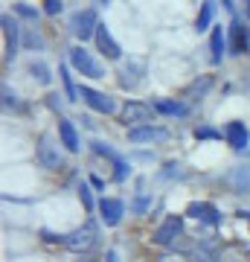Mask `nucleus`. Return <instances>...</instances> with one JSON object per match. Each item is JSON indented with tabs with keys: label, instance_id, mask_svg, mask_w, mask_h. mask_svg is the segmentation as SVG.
Returning <instances> with one entry per match:
<instances>
[{
	"label": "nucleus",
	"instance_id": "f257e3e1",
	"mask_svg": "<svg viewBox=\"0 0 250 262\" xmlns=\"http://www.w3.org/2000/svg\"><path fill=\"white\" fill-rule=\"evenodd\" d=\"M96 242H99V227L93 225V222H84L82 227H76L73 233L64 236V248H67V251H73V253L90 251Z\"/></svg>",
	"mask_w": 250,
	"mask_h": 262
},
{
	"label": "nucleus",
	"instance_id": "f03ea898",
	"mask_svg": "<svg viewBox=\"0 0 250 262\" xmlns=\"http://www.w3.org/2000/svg\"><path fill=\"white\" fill-rule=\"evenodd\" d=\"M38 163L44 169H50V172H58V169L64 166V155H61V149H58V143L50 137V134H44L41 137V143H38Z\"/></svg>",
	"mask_w": 250,
	"mask_h": 262
},
{
	"label": "nucleus",
	"instance_id": "7ed1b4c3",
	"mask_svg": "<svg viewBox=\"0 0 250 262\" xmlns=\"http://www.w3.org/2000/svg\"><path fill=\"white\" fill-rule=\"evenodd\" d=\"M70 64H73L82 76H87V79H102V76H105L102 64H99V61H96L87 50H82V47L70 50Z\"/></svg>",
	"mask_w": 250,
	"mask_h": 262
},
{
	"label": "nucleus",
	"instance_id": "20e7f679",
	"mask_svg": "<svg viewBox=\"0 0 250 262\" xmlns=\"http://www.w3.org/2000/svg\"><path fill=\"white\" fill-rule=\"evenodd\" d=\"M151 105L146 102H125L120 111V120L125 125H134V128H143V125H151Z\"/></svg>",
	"mask_w": 250,
	"mask_h": 262
},
{
	"label": "nucleus",
	"instance_id": "39448f33",
	"mask_svg": "<svg viewBox=\"0 0 250 262\" xmlns=\"http://www.w3.org/2000/svg\"><path fill=\"white\" fill-rule=\"evenodd\" d=\"M96 29H99V20H96V12L93 9H82L73 15V35L79 41H87V38H96Z\"/></svg>",
	"mask_w": 250,
	"mask_h": 262
},
{
	"label": "nucleus",
	"instance_id": "423d86ee",
	"mask_svg": "<svg viewBox=\"0 0 250 262\" xmlns=\"http://www.w3.org/2000/svg\"><path fill=\"white\" fill-rule=\"evenodd\" d=\"M227 47H230L233 56H244L250 50V32L244 27V20H233L230 24V35H227Z\"/></svg>",
	"mask_w": 250,
	"mask_h": 262
},
{
	"label": "nucleus",
	"instance_id": "0eeeda50",
	"mask_svg": "<svg viewBox=\"0 0 250 262\" xmlns=\"http://www.w3.org/2000/svg\"><path fill=\"white\" fill-rule=\"evenodd\" d=\"M128 140L140 143V146H151V143H166L169 140V128L163 125H143V128H131Z\"/></svg>",
	"mask_w": 250,
	"mask_h": 262
},
{
	"label": "nucleus",
	"instance_id": "6e6552de",
	"mask_svg": "<svg viewBox=\"0 0 250 262\" xmlns=\"http://www.w3.org/2000/svg\"><path fill=\"white\" fill-rule=\"evenodd\" d=\"M180 236H184V222L172 215V219H166V222L157 227V233H154V242L163 245V248H175V242H180Z\"/></svg>",
	"mask_w": 250,
	"mask_h": 262
},
{
	"label": "nucleus",
	"instance_id": "1a4fd4ad",
	"mask_svg": "<svg viewBox=\"0 0 250 262\" xmlns=\"http://www.w3.org/2000/svg\"><path fill=\"white\" fill-rule=\"evenodd\" d=\"M0 24H3V38H6V61H15V56L20 50V27L18 20L9 18V15H3Z\"/></svg>",
	"mask_w": 250,
	"mask_h": 262
},
{
	"label": "nucleus",
	"instance_id": "9d476101",
	"mask_svg": "<svg viewBox=\"0 0 250 262\" xmlns=\"http://www.w3.org/2000/svg\"><path fill=\"white\" fill-rule=\"evenodd\" d=\"M82 99L90 105L93 111H99V114H113V111H117V102H113V96L99 94V91H93V88H82Z\"/></svg>",
	"mask_w": 250,
	"mask_h": 262
},
{
	"label": "nucleus",
	"instance_id": "9b49d317",
	"mask_svg": "<svg viewBox=\"0 0 250 262\" xmlns=\"http://www.w3.org/2000/svg\"><path fill=\"white\" fill-rule=\"evenodd\" d=\"M96 47L102 50V56L105 58H122V47L113 41V35H111V29L105 27V24H99V29H96Z\"/></svg>",
	"mask_w": 250,
	"mask_h": 262
},
{
	"label": "nucleus",
	"instance_id": "f8f14e48",
	"mask_svg": "<svg viewBox=\"0 0 250 262\" xmlns=\"http://www.w3.org/2000/svg\"><path fill=\"white\" fill-rule=\"evenodd\" d=\"M122 210H125V207H122L120 198H102V201H99V215H102V222H105L108 227H117V225H120Z\"/></svg>",
	"mask_w": 250,
	"mask_h": 262
},
{
	"label": "nucleus",
	"instance_id": "ddd939ff",
	"mask_svg": "<svg viewBox=\"0 0 250 262\" xmlns=\"http://www.w3.org/2000/svg\"><path fill=\"white\" fill-rule=\"evenodd\" d=\"M224 137H227V143H230L233 149H244V146H247V140H250V131H247V125H244V122L233 120L230 125L224 128Z\"/></svg>",
	"mask_w": 250,
	"mask_h": 262
},
{
	"label": "nucleus",
	"instance_id": "4468645a",
	"mask_svg": "<svg viewBox=\"0 0 250 262\" xmlns=\"http://www.w3.org/2000/svg\"><path fill=\"white\" fill-rule=\"evenodd\" d=\"M186 213L192 215V219H201V222H207V225H218V222H221V213H218L213 204H207V201H192Z\"/></svg>",
	"mask_w": 250,
	"mask_h": 262
},
{
	"label": "nucleus",
	"instance_id": "2eb2a0df",
	"mask_svg": "<svg viewBox=\"0 0 250 262\" xmlns=\"http://www.w3.org/2000/svg\"><path fill=\"white\" fill-rule=\"evenodd\" d=\"M58 137H61V143H64L67 151H79V131H76V125L70 120L58 122Z\"/></svg>",
	"mask_w": 250,
	"mask_h": 262
},
{
	"label": "nucleus",
	"instance_id": "dca6fc26",
	"mask_svg": "<svg viewBox=\"0 0 250 262\" xmlns=\"http://www.w3.org/2000/svg\"><path fill=\"white\" fill-rule=\"evenodd\" d=\"M210 88H213V76H201L198 82L189 84V91H186V96L189 99H204L207 94H210Z\"/></svg>",
	"mask_w": 250,
	"mask_h": 262
},
{
	"label": "nucleus",
	"instance_id": "f3484780",
	"mask_svg": "<svg viewBox=\"0 0 250 262\" xmlns=\"http://www.w3.org/2000/svg\"><path fill=\"white\" fill-rule=\"evenodd\" d=\"M224 35H221V27H215L213 29V35H210V50H213V64H218L221 61V56H224Z\"/></svg>",
	"mask_w": 250,
	"mask_h": 262
},
{
	"label": "nucleus",
	"instance_id": "a211bd4d",
	"mask_svg": "<svg viewBox=\"0 0 250 262\" xmlns=\"http://www.w3.org/2000/svg\"><path fill=\"white\" fill-rule=\"evenodd\" d=\"M58 76H61V84H64V96L70 99V102H76V99L82 96V91H76V84H73V76H70V70H67V67H58Z\"/></svg>",
	"mask_w": 250,
	"mask_h": 262
},
{
	"label": "nucleus",
	"instance_id": "6ab92c4d",
	"mask_svg": "<svg viewBox=\"0 0 250 262\" xmlns=\"http://www.w3.org/2000/svg\"><path fill=\"white\" fill-rule=\"evenodd\" d=\"M154 111L169 114V117H184V114H186V105H180V102H169V99H157V102H154Z\"/></svg>",
	"mask_w": 250,
	"mask_h": 262
},
{
	"label": "nucleus",
	"instance_id": "aec40b11",
	"mask_svg": "<svg viewBox=\"0 0 250 262\" xmlns=\"http://www.w3.org/2000/svg\"><path fill=\"white\" fill-rule=\"evenodd\" d=\"M213 15H215V3H204V6H201V15L195 20V29H198V32H207L210 24H213Z\"/></svg>",
	"mask_w": 250,
	"mask_h": 262
},
{
	"label": "nucleus",
	"instance_id": "412c9836",
	"mask_svg": "<svg viewBox=\"0 0 250 262\" xmlns=\"http://www.w3.org/2000/svg\"><path fill=\"white\" fill-rule=\"evenodd\" d=\"M233 187L239 192H250V166H239L233 172Z\"/></svg>",
	"mask_w": 250,
	"mask_h": 262
},
{
	"label": "nucleus",
	"instance_id": "4be33fe9",
	"mask_svg": "<svg viewBox=\"0 0 250 262\" xmlns=\"http://www.w3.org/2000/svg\"><path fill=\"white\" fill-rule=\"evenodd\" d=\"M29 73H32V79H38L41 84L53 82V73H50V67H47L44 61H32V64H29Z\"/></svg>",
	"mask_w": 250,
	"mask_h": 262
},
{
	"label": "nucleus",
	"instance_id": "5701e85b",
	"mask_svg": "<svg viewBox=\"0 0 250 262\" xmlns=\"http://www.w3.org/2000/svg\"><path fill=\"white\" fill-rule=\"evenodd\" d=\"M148 207H151V195H148L146 192V187H143V184H140V192H137V201H134V213H146Z\"/></svg>",
	"mask_w": 250,
	"mask_h": 262
},
{
	"label": "nucleus",
	"instance_id": "b1692460",
	"mask_svg": "<svg viewBox=\"0 0 250 262\" xmlns=\"http://www.w3.org/2000/svg\"><path fill=\"white\" fill-rule=\"evenodd\" d=\"M24 44H27V50H44V38L38 35L35 29H29L27 35H24Z\"/></svg>",
	"mask_w": 250,
	"mask_h": 262
},
{
	"label": "nucleus",
	"instance_id": "393cba45",
	"mask_svg": "<svg viewBox=\"0 0 250 262\" xmlns=\"http://www.w3.org/2000/svg\"><path fill=\"white\" fill-rule=\"evenodd\" d=\"M93 151H96V155H105V158H111L113 163H120V155H117L111 146H105V143H99V140H93Z\"/></svg>",
	"mask_w": 250,
	"mask_h": 262
},
{
	"label": "nucleus",
	"instance_id": "a878e982",
	"mask_svg": "<svg viewBox=\"0 0 250 262\" xmlns=\"http://www.w3.org/2000/svg\"><path fill=\"white\" fill-rule=\"evenodd\" d=\"M79 198H82V204H84V210H87V213H93V207H96V204H93L90 187H84V184H82V187H79Z\"/></svg>",
	"mask_w": 250,
	"mask_h": 262
},
{
	"label": "nucleus",
	"instance_id": "bb28decb",
	"mask_svg": "<svg viewBox=\"0 0 250 262\" xmlns=\"http://www.w3.org/2000/svg\"><path fill=\"white\" fill-rule=\"evenodd\" d=\"M157 262H192L186 253H177V251H169V253H160Z\"/></svg>",
	"mask_w": 250,
	"mask_h": 262
},
{
	"label": "nucleus",
	"instance_id": "cd10ccee",
	"mask_svg": "<svg viewBox=\"0 0 250 262\" xmlns=\"http://www.w3.org/2000/svg\"><path fill=\"white\" fill-rule=\"evenodd\" d=\"M15 15H20V18H29V20L38 18V12L32 9V6H27V3H18V6H15Z\"/></svg>",
	"mask_w": 250,
	"mask_h": 262
},
{
	"label": "nucleus",
	"instance_id": "c85d7f7f",
	"mask_svg": "<svg viewBox=\"0 0 250 262\" xmlns=\"http://www.w3.org/2000/svg\"><path fill=\"white\" fill-rule=\"evenodd\" d=\"M61 9H64V3H61V0H47V3H44L47 15H61Z\"/></svg>",
	"mask_w": 250,
	"mask_h": 262
},
{
	"label": "nucleus",
	"instance_id": "c756f323",
	"mask_svg": "<svg viewBox=\"0 0 250 262\" xmlns=\"http://www.w3.org/2000/svg\"><path fill=\"white\" fill-rule=\"evenodd\" d=\"M195 137H198V140H213V137H221V131H215V128H198V131H195Z\"/></svg>",
	"mask_w": 250,
	"mask_h": 262
},
{
	"label": "nucleus",
	"instance_id": "7c9ffc66",
	"mask_svg": "<svg viewBox=\"0 0 250 262\" xmlns=\"http://www.w3.org/2000/svg\"><path fill=\"white\" fill-rule=\"evenodd\" d=\"M113 166H117V181H125L131 175V166H125L122 160H120V163H113Z\"/></svg>",
	"mask_w": 250,
	"mask_h": 262
},
{
	"label": "nucleus",
	"instance_id": "2f4dec72",
	"mask_svg": "<svg viewBox=\"0 0 250 262\" xmlns=\"http://www.w3.org/2000/svg\"><path fill=\"white\" fill-rule=\"evenodd\" d=\"M3 102H6V105H15V108H18V99H15V94H12L6 84H3Z\"/></svg>",
	"mask_w": 250,
	"mask_h": 262
},
{
	"label": "nucleus",
	"instance_id": "473e14b6",
	"mask_svg": "<svg viewBox=\"0 0 250 262\" xmlns=\"http://www.w3.org/2000/svg\"><path fill=\"white\" fill-rule=\"evenodd\" d=\"M41 236H44L47 242H61V245H64V236H56L53 230H41Z\"/></svg>",
	"mask_w": 250,
	"mask_h": 262
},
{
	"label": "nucleus",
	"instance_id": "72a5a7b5",
	"mask_svg": "<svg viewBox=\"0 0 250 262\" xmlns=\"http://www.w3.org/2000/svg\"><path fill=\"white\" fill-rule=\"evenodd\" d=\"M90 184H93V187H96V189H102V187H105V181L99 178V175H90Z\"/></svg>",
	"mask_w": 250,
	"mask_h": 262
},
{
	"label": "nucleus",
	"instance_id": "f704fd0d",
	"mask_svg": "<svg viewBox=\"0 0 250 262\" xmlns=\"http://www.w3.org/2000/svg\"><path fill=\"white\" fill-rule=\"evenodd\" d=\"M105 262H120V256H117V251H108V253H105Z\"/></svg>",
	"mask_w": 250,
	"mask_h": 262
},
{
	"label": "nucleus",
	"instance_id": "c9c22d12",
	"mask_svg": "<svg viewBox=\"0 0 250 262\" xmlns=\"http://www.w3.org/2000/svg\"><path fill=\"white\" fill-rule=\"evenodd\" d=\"M241 215H244V219H247V222H250V213H241Z\"/></svg>",
	"mask_w": 250,
	"mask_h": 262
},
{
	"label": "nucleus",
	"instance_id": "e433bc0d",
	"mask_svg": "<svg viewBox=\"0 0 250 262\" xmlns=\"http://www.w3.org/2000/svg\"><path fill=\"white\" fill-rule=\"evenodd\" d=\"M247 18H250V3H247Z\"/></svg>",
	"mask_w": 250,
	"mask_h": 262
},
{
	"label": "nucleus",
	"instance_id": "4c0bfd02",
	"mask_svg": "<svg viewBox=\"0 0 250 262\" xmlns=\"http://www.w3.org/2000/svg\"><path fill=\"white\" fill-rule=\"evenodd\" d=\"M82 262H93V259H82Z\"/></svg>",
	"mask_w": 250,
	"mask_h": 262
}]
</instances>
